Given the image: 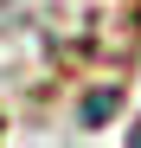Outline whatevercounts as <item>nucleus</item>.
<instances>
[{
    "label": "nucleus",
    "mask_w": 141,
    "mask_h": 148,
    "mask_svg": "<svg viewBox=\"0 0 141 148\" xmlns=\"http://www.w3.org/2000/svg\"><path fill=\"white\" fill-rule=\"evenodd\" d=\"M128 142H135V148H141V116H135V129H128Z\"/></svg>",
    "instance_id": "nucleus-1"
}]
</instances>
